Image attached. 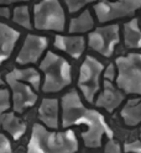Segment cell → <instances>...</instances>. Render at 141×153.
I'll use <instances>...</instances> for the list:
<instances>
[{"label":"cell","mask_w":141,"mask_h":153,"mask_svg":"<svg viewBox=\"0 0 141 153\" xmlns=\"http://www.w3.org/2000/svg\"><path fill=\"white\" fill-rule=\"evenodd\" d=\"M7 74L19 82L29 84L35 91L40 89L41 74L39 73V71L32 68V67H30V68H15L11 72H9Z\"/></svg>","instance_id":"obj_16"},{"label":"cell","mask_w":141,"mask_h":153,"mask_svg":"<svg viewBox=\"0 0 141 153\" xmlns=\"http://www.w3.org/2000/svg\"><path fill=\"white\" fill-rule=\"evenodd\" d=\"M119 25H108L95 28L88 36V46L104 57H110L120 42Z\"/></svg>","instance_id":"obj_7"},{"label":"cell","mask_w":141,"mask_h":153,"mask_svg":"<svg viewBox=\"0 0 141 153\" xmlns=\"http://www.w3.org/2000/svg\"><path fill=\"white\" fill-rule=\"evenodd\" d=\"M104 71V64L92 56H87L79 68L78 88L84 99L94 102V98L100 89V75Z\"/></svg>","instance_id":"obj_6"},{"label":"cell","mask_w":141,"mask_h":153,"mask_svg":"<svg viewBox=\"0 0 141 153\" xmlns=\"http://www.w3.org/2000/svg\"><path fill=\"white\" fill-rule=\"evenodd\" d=\"M64 1H66V5H67L69 13H76L81 10L84 5L95 1V0H64Z\"/></svg>","instance_id":"obj_22"},{"label":"cell","mask_w":141,"mask_h":153,"mask_svg":"<svg viewBox=\"0 0 141 153\" xmlns=\"http://www.w3.org/2000/svg\"><path fill=\"white\" fill-rule=\"evenodd\" d=\"M66 16L58 0H42L34 7V25L41 31L64 30Z\"/></svg>","instance_id":"obj_5"},{"label":"cell","mask_w":141,"mask_h":153,"mask_svg":"<svg viewBox=\"0 0 141 153\" xmlns=\"http://www.w3.org/2000/svg\"><path fill=\"white\" fill-rule=\"evenodd\" d=\"M54 47L66 53L72 58L79 59L86 50V41L82 36H62L57 35L54 38Z\"/></svg>","instance_id":"obj_14"},{"label":"cell","mask_w":141,"mask_h":153,"mask_svg":"<svg viewBox=\"0 0 141 153\" xmlns=\"http://www.w3.org/2000/svg\"><path fill=\"white\" fill-rule=\"evenodd\" d=\"M141 7V0H115V1H100L94 6L99 22H109L115 19L133 15Z\"/></svg>","instance_id":"obj_8"},{"label":"cell","mask_w":141,"mask_h":153,"mask_svg":"<svg viewBox=\"0 0 141 153\" xmlns=\"http://www.w3.org/2000/svg\"><path fill=\"white\" fill-rule=\"evenodd\" d=\"M140 141H141V133H140Z\"/></svg>","instance_id":"obj_31"},{"label":"cell","mask_w":141,"mask_h":153,"mask_svg":"<svg viewBox=\"0 0 141 153\" xmlns=\"http://www.w3.org/2000/svg\"><path fill=\"white\" fill-rule=\"evenodd\" d=\"M10 106H11L10 91L5 88H0V119L6 111H9Z\"/></svg>","instance_id":"obj_21"},{"label":"cell","mask_w":141,"mask_h":153,"mask_svg":"<svg viewBox=\"0 0 141 153\" xmlns=\"http://www.w3.org/2000/svg\"><path fill=\"white\" fill-rule=\"evenodd\" d=\"M124 151L126 153H141V141H134V142L125 143Z\"/></svg>","instance_id":"obj_24"},{"label":"cell","mask_w":141,"mask_h":153,"mask_svg":"<svg viewBox=\"0 0 141 153\" xmlns=\"http://www.w3.org/2000/svg\"><path fill=\"white\" fill-rule=\"evenodd\" d=\"M78 140L73 130L63 132L48 131L42 123H34L27 153H76Z\"/></svg>","instance_id":"obj_2"},{"label":"cell","mask_w":141,"mask_h":153,"mask_svg":"<svg viewBox=\"0 0 141 153\" xmlns=\"http://www.w3.org/2000/svg\"><path fill=\"white\" fill-rule=\"evenodd\" d=\"M5 82L10 87V98L13 100L11 105L15 114H22L25 110L32 108L37 102L39 97L29 84L19 82L9 74L5 75Z\"/></svg>","instance_id":"obj_9"},{"label":"cell","mask_w":141,"mask_h":153,"mask_svg":"<svg viewBox=\"0 0 141 153\" xmlns=\"http://www.w3.org/2000/svg\"><path fill=\"white\" fill-rule=\"evenodd\" d=\"M120 116L128 126L141 123V99H130L120 111Z\"/></svg>","instance_id":"obj_17"},{"label":"cell","mask_w":141,"mask_h":153,"mask_svg":"<svg viewBox=\"0 0 141 153\" xmlns=\"http://www.w3.org/2000/svg\"><path fill=\"white\" fill-rule=\"evenodd\" d=\"M104 152L105 153H121V146L120 143L115 140H109L107 142V145L104 147Z\"/></svg>","instance_id":"obj_23"},{"label":"cell","mask_w":141,"mask_h":153,"mask_svg":"<svg viewBox=\"0 0 141 153\" xmlns=\"http://www.w3.org/2000/svg\"><path fill=\"white\" fill-rule=\"evenodd\" d=\"M47 45H48V40L46 37L27 35L21 50L16 57V63L21 65L36 63L47 48Z\"/></svg>","instance_id":"obj_10"},{"label":"cell","mask_w":141,"mask_h":153,"mask_svg":"<svg viewBox=\"0 0 141 153\" xmlns=\"http://www.w3.org/2000/svg\"><path fill=\"white\" fill-rule=\"evenodd\" d=\"M40 69L45 74L42 83L43 93H58L72 83V67L67 59L51 51L46 53L40 63Z\"/></svg>","instance_id":"obj_3"},{"label":"cell","mask_w":141,"mask_h":153,"mask_svg":"<svg viewBox=\"0 0 141 153\" xmlns=\"http://www.w3.org/2000/svg\"><path fill=\"white\" fill-rule=\"evenodd\" d=\"M13 20L17 25H20L25 28H32L31 25V19H30V11L27 6H17L15 7L14 14H13Z\"/></svg>","instance_id":"obj_20"},{"label":"cell","mask_w":141,"mask_h":153,"mask_svg":"<svg viewBox=\"0 0 141 153\" xmlns=\"http://www.w3.org/2000/svg\"><path fill=\"white\" fill-rule=\"evenodd\" d=\"M115 76H116V67L114 63H111L107 67V68H104V79L113 82L115 79Z\"/></svg>","instance_id":"obj_25"},{"label":"cell","mask_w":141,"mask_h":153,"mask_svg":"<svg viewBox=\"0 0 141 153\" xmlns=\"http://www.w3.org/2000/svg\"><path fill=\"white\" fill-rule=\"evenodd\" d=\"M0 16L3 17H10V10L5 6H0Z\"/></svg>","instance_id":"obj_27"},{"label":"cell","mask_w":141,"mask_h":153,"mask_svg":"<svg viewBox=\"0 0 141 153\" xmlns=\"http://www.w3.org/2000/svg\"><path fill=\"white\" fill-rule=\"evenodd\" d=\"M60 114V101L56 98L42 99L39 108V119L46 127L57 130L60 127L58 122Z\"/></svg>","instance_id":"obj_12"},{"label":"cell","mask_w":141,"mask_h":153,"mask_svg":"<svg viewBox=\"0 0 141 153\" xmlns=\"http://www.w3.org/2000/svg\"><path fill=\"white\" fill-rule=\"evenodd\" d=\"M93 27H94V20L89 10H84L79 16L73 17L71 20L68 31L71 33H84L90 31Z\"/></svg>","instance_id":"obj_19"},{"label":"cell","mask_w":141,"mask_h":153,"mask_svg":"<svg viewBox=\"0 0 141 153\" xmlns=\"http://www.w3.org/2000/svg\"><path fill=\"white\" fill-rule=\"evenodd\" d=\"M4 84H5V82H4V79H3L1 74H0V87H1V85H4Z\"/></svg>","instance_id":"obj_29"},{"label":"cell","mask_w":141,"mask_h":153,"mask_svg":"<svg viewBox=\"0 0 141 153\" xmlns=\"http://www.w3.org/2000/svg\"><path fill=\"white\" fill-rule=\"evenodd\" d=\"M0 128H3L15 141H17L25 135L27 126L20 117L16 116L15 112L6 111L0 119Z\"/></svg>","instance_id":"obj_15"},{"label":"cell","mask_w":141,"mask_h":153,"mask_svg":"<svg viewBox=\"0 0 141 153\" xmlns=\"http://www.w3.org/2000/svg\"><path fill=\"white\" fill-rule=\"evenodd\" d=\"M0 147L4 148L6 151V153H11L13 148H11V143L10 140H9L4 133H0Z\"/></svg>","instance_id":"obj_26"},{"label":"cell","mask_w":141,"mask_h":153,"mask_svg":"<svg viewBox=\"0 0 141 153\" xmlns=\"http://www.w3.org/2000/svg\"><path fill=\"white\" fill-rule=\"evenodd\" d=\"M115 82L125 94L141 95V52L118 57Z\"/></svg>","instance_id":"obj_4"},{"label":"cell","mask_w":141,"mask_h":153,"mask_svg":"<svg viewBox=\"0 0 141 153\" xmlns=\"http://www.w3.org/2000/svg\"><path fill=\"white\" fill-rule=\"evenodd\" d=\"M104 88L95 100V106L105 109L108 112H113L124 101V93L114 87V84L104 79Z\"/></svg>","instance_id":"obj_11"},{"label":"cell","mask_w":141,"mask_h":153,"mask_svg":"<svg viewBox=\"0 0 141 153\" xmlns=\"http://www.w3.org/2000/svg\"><path fill=\"white\" fill-rule=\"evenodd\" d=\"M60 105L62 108V126L64 128L76 125L87 126V130L82 132L86 147L99 148L104 135L109 140L114 137V132L107 123L105 117L99 111L84 106L79 94L76 90L66 93L61 99Z\"/></svg>","instance_id":"obj_1"},{"label":"cell","mask_w":141,"mask_h":153,"mask_svg":"<svg viewBox=\"0 0 141 153\" xmlns=\"http://www.w3.org/2000/svg\"><path fill=\"white\" fill-rule=\"evenodd\" d=\"M0 153H6V151H5L4 148H1V147H0Z\"/></svg>","instance_id":"obj_30"},{"label":"cell","mask_w":141,"mask_h":153,"mask_svg":"<svg viewBox=\"0 0 141 153\" xmlns=\"http://www.w3.org/2000/svg\"><path fill=\"white\" fill-rule=\"evenodd\" d=\"M19 38L20 32L0 21V64L10 58Z\"/></svg>","instance_id":"obj_13"},{"label":"cell","mask_w":141,"mask_h":153,"mask_svg":"<svg viewBox=\"0 0 141 153\" xmlns=\"http://www.w3.org/2000/svg\"><path fill=\"white\" fill-rule=\"evenodd\" d=\"M124 43L128 48H141V30L136 19H133L124 25Z\"/></svg>","instance_id":"obj_18"},{"label":"cell","mask_w":141,"mask_h":153,"mask_svg":"<svg viewBox=\"0 0 141 153\" xmlns=\"http://www.w3.org/2000/svg\"><path fill=\"white\" fill-rule=\"evenodd\" d=\"M20 1H29V0H0V5H7V4L20 3Z\"/></svg>","instance_id":"obj_28"}]
</instances>
